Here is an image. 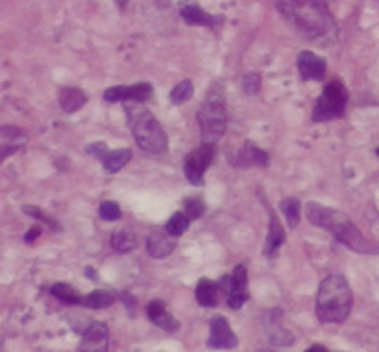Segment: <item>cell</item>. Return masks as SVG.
I'll use <instances>...</instances> for the list:
<instances>
[{
  "instance_id": "obj_33",
  "label": "cell",
  "mask_w": 379,
  "mask_h": 352,
  "mask_svg": "<svg viewBox=\"0 0 379 352\" xmlns=\"http://www.w3.org/2000/svg\"><path fill=\"white\" fill-rule=\"evenodd\" d=\"M39 235H41V227H39V225H35V227H32V229H30L28 233H26V238H24V240H26L30 244V242H34L35 238H37V236H39Z\"/></svg>"
},
{
  "instance_id": "obj_14",
  "label": "cell",
  "mask_w": 379,
  "mask_h": 352,
  "mask_svg": "<svg viewBox=\"0 0 379 352\" xmlns=\"http://www.w3.org/2000/svg\"><path fill=\"white\" fill-rule=\"evenodd\" d=\"M180 15L187 24L193 26H207V28H216L222 23V17L211 15V13L204 12L198 4L194 2H183L180 6Z\"/></svg>"
},
{
  "instance_id": "obj_35",
  "label": "cell",
  "mask_w": 379,
  "mask_h": 352,
  "mask_svg": "<svg viewBox=\"0 0 379 352\" xmlns=\"http://www.w3.org/2000/svg\"><path fill=\"white\" fill-rule=\"evenodd\" d=\"M126 2H128V0H117V4H119L120 8H124V6H126Z\"/></svg>"
},
{
  "instance_id": "obj_23",
  "label": "cell",
  "mask_w": 379,
  "mask_h": 352,
  "mask_svg": "<svg viewBox=\"0 0 379 352\" xmlns=\"http://www.w3.org/2000/svg\"><path fill=\"white\" fill-rule=\"evenodd\" d=\"M113 302H115V295L108 290L91 291L89 295H85L84 299H82V304H84V306L95 308V310H98V308L111 306Z\"/></svg>"
},
{
  "instance_id": "obj_9",
  "label": "cell",
  "mask_w": 379,
  "mask_h": 352,
  "mask_svg": "<svg viewBox=\"0 0 379 352\" xmlns=\"http://www.w3.org/2000/svg\"><path fill=\"white\" fill-rule=\"evenodd\" d=\"M152 96V85L136 84V85H117L109 87L104 92V100L117 104V101H147Z\"/></svg>"
},
{
  "instance_id": "obj_11",
  "label": "cell",
  "mask_w": 379,
  "mask_h": 352,
  "mask_svg": "<svg viewBox=\"0 0 379 352\" xmlns=\"http://www.w3.org/2000/svg\"><path fill=\"white\" fill-rule=\"evenodd\" d=\"M109 346V330L104 323L89 324L84 332L80 352H108Z\"/></svg>"
},
{
  "instance_id": "obj_29",
  "label": "cell",
  "mask_w": 379,
  "mask_h": 352,
  "mask_svg": "<svg viewBox=\"0 0 379 352\" xmlns=\"http://www.w3.org/2000/svg\"><path fill=\"white\" fill-rule=\"evenodd\" d=\"M205 213V205L202 199H198V197H191V199H187L185 202V216L191 222L193 219H198L202 218V214Z\"/></svg>"
},
{
  "instance_id": "obj_7",
  "label": "cell",
  "mask_w": 379,
  "mask_h": 352,
  "mask_svg": "<svg viewBox=\"0 0 379 352\" xmlns=\"http://www.w3.org/2000/svg\"><path fill=\"white\" fill-rule=\"evenodd\" d=\"M215 159V146L211 142H204L196 150L191 151L185 159V177L187 181L194 186L204 185V173L210 168V164Z\"/></svg>"
},
{
  "instance_id": "obj_5",
  "label": "cell",
  "mask_w": 379,
  "mask_h": 352,
  "mask_svg": "<svg viewBox=\"0 0 379 352\" xmlns=\"http://www.w3.org/2000/svg\"><path fill=\"white\" fill-rule=\"evenodd\" d=\"M198 124L204 142L215 144L216 140L226 133V106H224V92L219 85H213L207 98L202 101L198 109Z\"/></svg>"
},
{
  "instance_id": "obj_17",
  "label": "cell",
  "mask_w": 379,
  "mask_h": 352,
  "mask_svg": "<svg viewBox=\"0 0 379 352\" xmlns=\"http://www.w3.org/2000/svg\"><path fill=\"white\" fill-rule=\"evenodd\" d=\"M176 238L170 236L169 233H154L147 238L148 255L152 258H167L170 253L174 251Z\"/></svg>"
},
{
  "instance_id": "obj_8",
  "label": "cell",
  "mask_w": 379,
  "mask_h": 352,
  "mask_svg": "<svg viewBox=\"0 0 379 352\" xmlns=\"http://www.w3.org/2000/svg\"><path fill=\"white\" fill-rule=\"evenodd\" d=\"M210 340L207 346L215 349V351H230L237 346V335L232 330L228 319L224 315H215L210 321Z\"/></svg>"
},
{
  "instance_id": "obj_25",
  "label": "cell",
  "mask_w": 379,
  "mask_h": 352,
  "mask_svg": "<svg viewBox=\"0 0 379 352\" xmlns=\"http://www.w3.org/2000/svg\"><path fill=\"white\" fill-rule=\"evenodd\" d=\"M50 293L59 301L67 302V304H80L84 297L80 295V291L76 288H73L71 284H65V282H57L50 288Z\"/></svg>"
},
{
  "instance_id": "obj_26",
  "label": "cell",
  "mask_w": 379,
  "mask_h": 352,
  "mask_svg": "<svg viewBox=\"0 0 379 352\" xmlns=\"http://www.w3.org/2000/svg\"><path fill=\"white\" fill-rule=\"evenodd\" d=\"M279 208H281V213L285 214V218H287L290 227L295 229L296 225L300 224V202H298L296 197H287V199H283Z\"/></svg>"
},
{
  "instance_id": "obj_30",
  "label": "cell",
  "mask_w": 379,
  "mask_h": 352,
  "mask_svg": "<svg viewBox=\"0 0 379 352\" xmlns=\"http://www.w3.org/2000/svg\"><path fill=\"white\" fill-rule=\"evenodd\" d=\"M98 213H100V218L106 222H117L120 218V207L115 202H102Z\"/></svg>"
},
{
  "instance_id": "obj_2",
  "label": "cell",
  "mask_w": 379,
  "mask_h": 352,
  "mask_svg": "<svg viewBox=\"0 0 379 352\" xmlns=\"http://www.w3.org/2000/svg\"><path fill=\"white\" fill-rule=\"evenodd\" d=\"M306 216L315 227L329 231V233L335 236V240H339L340 244H344L346 247H350L351 251L378 253L376 251L378 247L362 236L361 231L357 229L355 225H353V222H351L344 213L311 202L307 203Z\"/></svg>"
},
{
  "instance_id": "obj_12",
  "label": "cell",
  "mask_w": 379,
  "mask_h": 352,
  "mask_svg": "<svg viewBox=\"0 0 379 352\" xmlns=\"http://www.w3.org/2000/svg\"><path fill=\"white\" fill-rule=\"evenodd\" d=\"M246 301H248V275H246V266L239 264L232 275V288L228 293V304L233 310H239Z\"/></svg>"
},
{
  "instance_id": "obj_27",
  "label": "cell",
  "mask_w": 379,
  "mask_h": 352,
  "mask_svg": "<svg viewBox=\"0 0 379 352\" xmlns=\"http://www.w3.org/2000/svg\"><path fill=\"white\" fill-rule=\"evenodd\" d=\"M189 224H191V219L187 218L185 213L172 214L169 222H167V233H169L170 236L178 238V236H181L187 229H189Z\"/></svg>"
},
{
  "instance_id": "obj_16",
  "label": "cell",
  "mask_w": 379,
  "mask_h": 352,
  "mask_svg": "<svg viewBox=\"0 0 379 352\" xmlns=\"http://www.w3.org/2000/svg\"><path fill=\"white\" fill-rule=\"evenodd\" d=\"M232 164H235V166H266L268 155L261 148H257L254 142L246 140L241 151H239L237 159Z\"/></svg>"
},
{
  "instance_id": "obj_6",
  "label": "cell",
  "mask_w": 379,
  "mask_h": 352,
  "mask_svg": "<svg viewBox=\"0 0 379 352\" xmlns=\"http://www.w3.org/2000/svg\"><path fill=\"white\" fill-rule=\"evenodd\" d=\"M346 104H348V90L339 79H331L326 87L320 98L317 100L315 111H313V120L315 122H328L344 115Z\"/></svg>"
},
{
  "instance_id": "obj_31",
  "label": "cell",
  "mask_w": 379,
  "mask_h": 352,
  "mask_svg": "<svg viewBox=\"0 0 379 352\" xmlns=\"http://www.w3.org/2000/svg\"><path fill=\"white\" fill-rule=\"evenodd\" d=\"M243 89H244V92H246V95H250V96L257 95V92H259V89H261V76H259V74H255V72L246 74V76H244V79H243Z\"/></svg>"
},
{
  "instance_id": "obj_21",
  "label": "cell",
  "mask_w": 379,
  "mask_h": 352,
  "mask_svg": "<svg viewBox=\"0 0 379 352\" xmlns=\"http://www.w3.org/2000/svg\"><path fill=\"white\" fill-rule=\"evenodd\" d=\"M85 101H87V96L78 87H65L59 92V106L65 113L80 111L85 106Z\"/></svg>"
},
{
  "instance_id": "obj_20",
  "label": "cell",
  "mask_w": 379,
  "mask_h": 352,
  "mask_svg": "<svg viewBox=\"0 0 379 352\" xmlns=\"http://www.w3.org/2000/svg\"><path fill=\"white\" fill-rule=\"evenodd\" d=\"M219 299H221L219 284H215V282L210 279H200L198 286H196V301H198L200 306H216V304H219Z\"/></svg>"
},
{
  "instance_id": "obj_18",
  "label": "cell",
  "mask_w": 379,
  "mask_h": 352,
  "mask_svg": "<svg viewBox=\"0 0 379 352\" xmlns=\"http://www.w3.org/2000/svg\"><path fill=\"white\" fill-rule=\"evenodd\" d=\"M147 313L150 321L156 326L167 330V332H176L178 330V321L169 313L163 301H152L147 306Z\"/></svg>"
},
{
  "instance_id": "obj_24",
  "label": "cell",
  "mask_w": 379,
  "mask_h": 352,
  "mask_svg": "<svg viewBox=\"0 0 379 352\" xmlns=\"http://www.w3.org/2000/svg\"><path fill=\"white\" fill-rule=\"evenodd\" d=\"M111 246H113L115 251H119V253L131 251V249H136L137 246L136 235H133L130 229L115 231L113 236H111Z\"/></svg>"
},
{
  "instance_id": "obj_32",
  "label": "cell",
  "mask_w": 379,
  "mask_h": 352,
  "mask_svg": "<svg viewBox=\"0 0 379 352\" xmlns=\"http://www.w3.org/2000/svg\"><path fill=\"white\" fill-rule=\"evenodd\" d=\"M87 153L93 157H97L98 161H102V157L108 153V146L104 142H95V144L87 146Z\"/></svg>"
},
{
  "instance_id": "obj_37",
  "label": "cell",
  "mask_w": 379,
  "mask_h": 352,
  "mask_svg": "<svg viewBox=\"0 0 379 352\" xmlns=\"http://www.w3.org/2000/svg\"><path fill=\"white\" fill-rule=\"evenodd\" d=\"M378 155H379V148H378Z\"/></svg>"
},
{
  "instance_id": "obj_3",
  "label": "cell",
  "mask_w": 379,
  "mask_h": 352,
  "mask_svg": "<svg viewBox=\"0 0 379 352\" xmlns=\"http://www.w3.org/2000/svg\"><path fill=\"white\" fill-rule=\"evenodd\" d=\"M124 111L128 115L131 133L136 137L137 144L142 150L152 155H163L169 150V139L161 128V124L156 120L152 113L142 106V101H122Z\"/></svg>"
},
{
  "instance_id": "obj_1",
  "label": "cell",
  "mask_w": 379,
  "mask_h": 352,
  "mask_svg": "<svg viewBox=\"0 0 379 352\" xmlns=\"http://www.w3.org/2000/svg\"><path fill=\"white\" fill-rule=\"evenodd\" d=\"M277 10L293 28L309 39L331 41L337 26L324 0H276Z\"/></svg>"
},
{
  "instance_id": "obj_4",
  "label": "cell",
  "mask_w": 379,
  "mask_h": 352,
  "mask_svg": "<svg viewBox=\"0 0 379 352\" xmlns=\"http://www.w3.org/2000/svg\"><path fill=\"white\" fill-rule=\"evenodd\" d=\"M351 290L342 275H328L318 288L317 315L322 323H342L350 315Z\"/></svg>"
},
{
  "instance_id": "obj_36",
  "label": "cell",
  "mask_w": 379,
  "mask_h": 352,
  "mask_svg": "<svg viewBox=\"0 0 379 352\" xmlns=\"http://www.w3.org/2000/svg\"><path fill=\"white\" fill-rule=\"evenodd\" d=\"M257 352H272V351H257Z\"/></svg>"
},
{
  "instance_id": "obj_19",
  "label": "cell",
  "mask_w": 379,
  "mask_h": 352,
  "mask_svg": "<svg viewBox=\"0 0 379 352\" xmlns=\"http://www.w3.org/2000/svg\"><path fill=\"white\" fill-rule=\"evenodd\" d=\"M283 242H285V229L276 218V214L270 213V224H268V235H266L265 247H263V255L266 257L274 255L283 246Z\"/></svg>"
},
{
  "instance_id": "obj_28",
  "label": "cell",
  "mask_w": 379,
  "mask_h": 352,
  "mask_svg": "<svg viewBox=\"0 0 379 352\" xmlns=\"http://www.w3.org/2000/svg\"><path fill=\"white\" fill-rule=\"evenodd\" d=\"M193 84L185 79V81H180V84L176 85L172 92H170V101L174 104V106H180V104H185L187 100H191L193 98Z\"/></svg>"
},
{
  "instance_id": "obj_13",
  "label": "cell",
  "mask_w": 379,
  "mask_h": 352,
  "mask_svg": "<svg viewBox=\"0 0 379 352\" xmlns=\"http://www.w3.org/2000/svg\"><path fill=\"white\" fill-rule=\"evenodd\" d=\"M265 332L268 335L270 343L277 346H289L295 338L289 330H285L281 326V310L279 308H272L270 312L266 313L265 317Z\"/></svg>"
},
{
  "instance_id": "obj_22",
  "label": "cell",
  "mask_w": 379,
  "mask_h": 352,
  "mask_svg": "<svg viewBox=\"0 0 379 352\" xmlns=\"http://www.w3.org/2000/svg\"><path fill=\"white\" fill-rule=\"evenodd\" d=\"M131 161V150H128V148H124V150H115V151H109L102 157V164L104 168H106V172L109 173H115L119 172V170H122V168L128 164V162Z\"/></svg>"
},
{
  "instance_id": "obj_10",
  "label": "cell",
  "mask_w": 379,
  "mask_h": 352,
  "mask_svg": "<svg viewBox=\"0 0 379 352\" xmlns=\"http://www.w3.org/2000/svg\"><path fill=\"white\" fill-rule=\"evenodd\" d=\"M28 142V135L17 126H0V162L23 150Z\"/></svg>"
},
{
  "instance_id": "obj_15",
  "label": "cell",
  "mask_w": 379,
  "mask_h": 352,
  "mask_svg": "<svg viewBox=\"0 0 379 352\" xmlns=\"http://www.w3.org/2000/svg\"><path fill=\"white\" fill-rule=\"evenodd\" d=\"M298 70H300L304 79L320 81L326 76V61L320 56H317L315 52L306 50L298 56Z\"/></svg>"
},
{
  "instance_id": "obj_34",
  "label": "cell",
  "mask_w": 379,
  "mask_h": 352,
  "mask_svg": "<svg viewBox=\"0 0 379 352\" xmlns=\"http://www.w3.org/2000/svg\"><path fill=\"white\" fill-rule=\"evenodd\" d=\"M306 352H329L328 349H326V346H322V345H313L311 349H307Z\"/></svg>"
}]
</instances>
